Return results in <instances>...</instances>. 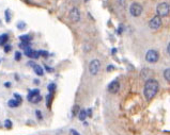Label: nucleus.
Segmentation results:
<instances>
[{
    "label": "nucleus",
    "instance_id": "f257e3e1",
    "mask_svg": "<svg viewBox=\"0 0 170 135\" xmlns=\"http://www.w3.org/2000/svg\"><path fill=\"white\" fill-rule=\"evenodd\" d=\"M158 88H159V84L155 79H149L146 82L143 88V95L146 100H152L155 95L157 94Z\"/></svg>",
    "mask_w": 170,
    "mask_h": 135
},
{
    "label": "nucleus",
    "instance_id": "f03ea898",
    "mask_svg": "<svg viewBox=\"0 0 170 135\" xmlns=\"http://www.w3.org/2000/svg\"><path fill=\"white\" fill-rule=\"evenodd\" d=\"M169 11H170V7L167 2H162L157 5L156 8V13H157L158 17H167L169 15Z\"/></svg>",
    "mask_w": 170,
    "mask_h": 135
},
{
    "label": "nucleus",
    "instance_id": "7ed1b4c3",
    "mask_svg": "<svg viewBox=\"0 0 170 135\" xmlns=\"http://www.w3.org/2000/svg\"><path fill=\"white\" fill-rule=\"evenodd\" d=\"M27 99L32 103H39L42 100V97L40 96V91L39 89H32V91H30L28 96H27Z\"/></svg>",
    "mask_w": 170,
    "mask_h": 135
},
{
    "label": "nucleus",
    "instance_id": "20e7f679",
    "mask_svg": "<svg viewBox=\"0 0 170 135\" xmlns=\"http://www.w3.org/2000/svg\"><path fill=\"white\" fill-rule=\"evenodd\" d=\"M158 58H159V54H158V52L156 50L151 49V50H149L146 53V60L149 63H156L158 61Z\"/></svg>",
    "mask_w": 170,
    "mask_h": 135
},
{
    "label": "nucleus",
    "instance_id": "39448f33",
    "mask_svg": "<svg viewBox=\"0 0 170 135\" xmlns=\"http://www.w3.org/2000/svg\"><path fill=\"white\" fill-rule=\"evenodd\" d=\"M130 13H131V15L134 16V17L140 16L141 13H142V5L139 4V3H137V2H134L130 7Z\"/></svg>",
    "mask_w": 170,
    "mask_h": 135
},
{
    "label": "nucleus",
    "instance_id": "423d86ee",
    "mask_svg": "<svg viewBox=\"0 0 170 135\" xmlns=\"http://www.w3.org/2000/svg\"><path fill=\"white\" fill-rule=\"evenodd\" d=\"M99 68H101V62L96 58L91 61V63L89 64V71L92 76H95L99 72Z\"/></svg>",
    "mask_w": 170,
    "mask_h": 135
},
{
    "label": "nucleus",
    "instance_id": "0eeeda50",
    "mask_svg": "<svg viewBox=\"0 0 170 135\" xmlns=\"http://www.w3.org/2000/svg\"><path fill=\"white\" fill-rule=\"evenodd\" d=\"M149 27H150V29H152V30H157V29H159L162 27V18L161 17H158L157 15L154 16L153 18L150 20Z\"/></svg>",
    "mask_w": 170,
    "mask_h": 135
},
{
    "label": "nucleus",
    "instance_id": "6e6552de",
    "mask_svg": "<svg viewBox=\"0 0 170 135\" xmlns=\"http://www.w3.org/2000/svg\"><path fill=\"white\" fill-rule=\"evenodd\" d=\"M69 16L72 22H78V21L80 20V11H79L77 8H73V9L70 11Z\"/></svg>",
    "mask_w": 170,
    "mask_h": 135
},
{
    "label": "nucleus",
    "instance_id": "1a4fd4ad",
    "mask_svg": "<svg viewBox=\"0 0 170 135\" xmlns=\"http://www.w3.org/2000/svg\"><path fill=\"white\" fill-rule=\"evenodd\" d=\"M119 89H120V83L117 80L116 81H112L108 85V91L111 94H117L119 92Z\"/></svg>",
    "mask_w": 170,
    "mask_h": 135
},
{
    "label": "nucleus",
    "instance_id": "9d476101",
    "mask_svg": "<svg viewBox=\"0 0 170 135\" xmlns=\"http://www.w3.org/2000/svg\"><path fill=\"white\" fill-rule=\"evenodd\" d=\"M25 54H26L28 58H38L39 56H40V54H39V51L33 50V49H31L30 47H29V48L25 49Z\"/></svg>",
    "mask_w": 170,
    "mask_h": 135
},
{
    "label": "nucleus",
    "instance_id": "9b49d317",
    "mask_svg": "<svg viewBox=\"0 0 170 135\" xmlns=\"http://www.w3.org/2000/svg\"><path fill=\"white\" fill-rule=\"evenodd\" d=\"M9 40V36L8 34H1L0 35V46H5Z\"/></svg>",
    "mask_w": 170,
    "mask_h": 135
},
{
    "label": "nucleus",
    "instance_id": "f8f14e48",
    "mask_svg": "<svg viewBox=\"0 0 170 135\" xmlns=\"http://www.w3.org/2000/svg\"><path fill=\"white\" fill-rule=\"evenodd\" d=\"M33 69H34V72H36L38 76H42L43 74H44V70H43V68L41 67L40 65H34L33 66Z\"/></svg>",
    "mask_w": 170,
    "mask_h": 135
},
{
    "label": "nucleus",
    "instance_id": "ddd939ff",
    "mask_svg": "<svg viewBox=\"0 0 170 135\" xmlns=\"http://www.w3.org/2000/svg\"><path fill=\"white\" fill-rule=\"evenodd\" d=\"M78 118L81 121L85 120V119L87 118V111H86V110H80L79 113H78Z\"/></svg>",
    "mask_w": 170,
    "mask_h": 135
},
{
    "label": "nucleus",
    "instance_id": "4468645a",
    "mask_svg": "<svg viewBox=\"0 0 170 135\" xmlns=\"http://www.w3.org/2000/svg\"><path fill=\"white\" fill-rule=\"evenodd\" d=\"M19 104H20V102H18V101L15 100V99H11V100H9V102H8V105H9L10 107H17Z\"/></svg>",
    "mask_w": 170,
    "mask_h": 135
},
{
    "label": "nucleus",
    "instance_id": "2eb2a0df",
    "mask_svg": "<svg viewBox=\"0 0 170 135\" xmlns=\"http://www.w3.org/2000/svg\"><path fill=\"white\" fill-rule=\"evenodd\" d=\"M19 40H20L21 42L30 43V40H31V36H30V35H21V36H19Z\"/></svg>",
    "mask_w": 170,
    "mask_h": 135
},
{
    "label": "nucleus",
    "instance_id": "dca6fc26",
    "mask_svg": "<svg viewBox=\"0 0 170 135\" xmlns=\"http://www.w3.org/2000/svg\"><path fill=\"white\" fill-rule=\"evenodd\" d=\"M164 77H165L166 81L170 82V69L169 68H167V69L164 70Z\"/></svg>",
    "mask_w": 170,
    "mask_h": 135
},
{
    "label": "nucleus",
    "instance_id": "f3484780",
    "mask_svg": "<svg viewBox=\"0 0 170 135\" xmlns=\"http://www.w3.org/2000/svg\"><path fill=\"white\" fill-rule=\"evenodd\" d=\"M12 126H13V124H12V121L10 120V119H5V127L7 129H12Z\"/></svg>",
    "mask_w": 170,
    "mask_h": 135
},
{
    "label": "nucleus",
    "instance_id": "a211bd4d",
    "mask_svg": "<svg viewBox=\"0 0 170 135\" xmlns=\"http://www.w3.org/2000/svg\"><path fill=\"white\" fill-rule=\"evenodd\" d=\"M5 21H7V22H10V20H11V14H10V10H5Z\"/></svg>",
    "mask_w": 170,
    "mask_h": 135
},
{
    "label": "nucleus",
    "instance_id": "6ab92c4d",
    "mask_svg": "<svg viewBox=\"0 0 170 135\" xmlns=\"http://www.w3.org/2000/svg\"><path fill=\"white\" fill-rule=\"evenodd\" d=\"M55 89H56V84H55V83H50L49 85H48V91L52 93V92H54Z\"/></svg>",
    "mask_w": 170,
    "mask_h": 135
},
{
    "label": "nucleus",
    "instance_id": "aec40b11",
    "mask_svg": "<svg viewBox=\"0 0 170 135\" xmlns=\"http://www.w3.org/2000/svg\"><path fill=\"white\" fill-rule=\"evenodd\" d=\"M52 94H49V95L46 97V100H47V106H50V101H52Z\"/></svg>",
    "mask_w": 170,
    "mask_h": 135
},
{
    "label": "nucleus",
    "instance_id": "412c9836",
    "mask_svg": "<svg viewBox=\"0 0 170 135\" xmlns=\"http://www.w3.org/2000/svg\"><path fill=\"white\" fill-rule=\"evenodd\" d=\"M25 26H26V23L23 22V21H20V22L17 23V28L20 29V30H23V29H25Z\"/></svg>",
    "mask_w": 170,
    "mask_h": 135
},
{
    "label": "nucleus",
    "instance_id": "4be33fe9",
    "mask_svg": "<svg viewBox=\"0 0 170 135\" xmlns=\"http://www.w3.org/2000/svg\"><path fill=\"white\" fill-rule=\"evenodd\" d=\"M20 58H21V53L19 51H16V52H15V60L19 61Z\"/></svg>",
    "mask_w": 170,
    "mask_h": 135
},
{
    "label": "nucleus",
    "instance_id": "5701e85b",
    "mask_svg": "<svg viewBox=\"0 0 170 135\" xmlns=\"http://www.w3.org/2000/svg\"><path fill=\"white\" fill-rule=\"evenodd\" d=\"M39 54L42 56H48V52L45 51V50H40V51H39Z\"/></svg>",
    "mask_w": 170,
    "mask_h": 135
},
{
    "label": "nucleus",
    "instance_id": "b1692460",
    "mask_svg": "<svg viewBox=\"0 0 170 135\" xmlns=\"http://www.w3.org/2000/svg\"><path fill=\"white\" fill-rule=\"evenodd\" d=\"M11 50H12V47L10 46V45H5V52H10L11 51Z\"/></svg>",
    "mask_w": 170,
    "mask_h": 135
},
{
    "label": "nucleus",
    "instance_id": "393cba45",
    "mask_svg": "<svg viewBox=\"0 0 170 135\" xmlns=\"http://www.w3.org/2000/svg\"><path fill=\"white\" fill-rule=\"evenodd\" d=\"M14 98H15V100H17L18 102H21V100H23V99H21V97L18 95V94H14Z\"/></svg>",
    "mask_w": 170,
    "mask_h": 135
},
{
    "label": "nucleus",
    "instance_id": "a878e982",
    "mask_svg": "<svg viewBox=\"0 0 170 135\" xmlns=\"http://www.w3.org/2000/svg\"><path fill=\"white\" fill-rule=\"evenodd\" d=\"M77 110H79V107L77 106V105H75L74 106V109H73V115H76V114H78L79 112H77Z\"/></svg>",
    "mask_w": 170,
    "mask_h": 135
},
{
    "label": "nucleus",
    "instance_id": "bb28decb",
    "mask_svg": "<svg viewBox=\"0 0 170 135\" xmlns=\"http://www.w3.org/2000/svg\"><path fill=\"white\" fill-rule=\"evenodd\" d=\"M36 116L39 117V119H42V115H41L40 110H36Z\"/></svg>",
    "mask_w": 170,
    "mask_h": 135
},
{
    "label": "nucleus",
    "instance_id": "cd10ccee",
    "mask_svg": "<svg viewBox=\"0 0 170 135\" xmlns=\"http://www.w3.org/2000/svg\"><path fill=\"white\" fill-rule=\"evenodd\" d=\"M70 132H71L72 135H80L79 133L77 132V131H76V130H73V129H72V130H70Z\"/></svg>",
    "mask_w": 170,
    "mask_h": 135
},
{
    "label": "nucleus",
    "instance_id": "c85d7f7f",
    "mask_svg": "<svg viewBox=\"0 0 170 135\" xmlns=\"http://www.w3.org/2000/svg\"><path fill=\"white\" fill-rule=\"evenodd\" d=\"M44 67H45V69L47 70V71H48V72H50V71H52V68H50V67H49V66H46V65H45V66H44Z\"/></svg>",
    "mask_w": 170,
    "mask_h": 135
},
{
    "label": "nucleus",
    "instance_id": "c756f323",
    "mask_svg": "<svg viewBox=\"0 0 170 135\" xmlns=\"http://www.w3.org/2000/svg\"><path fill=\"white\" fill-rule=\"evenodd\" d=\"M5 87H10V86H11V83H10V82H5Z\"/></svg>",
    "mask_w": 170,
    "mask_h": 135
},
{
    "label": "nucleus",
    "instance_id": "7c9ffc66",
    "mask_svg": "<svg viewBox=\"0 0 170 135\" xmlns=\"http://www.w3.org/2000/svg\"><path fill=\"white\" fill-rule=\"evenodd\" d=\"M91 111H92L91 109L88 110V115H89V116H91V114H92V112H91Z\"/></svg>",
    "mask_w": 170,
    "mask_h": 135
},
{
    "label": "nucleus",
    "instance_id": "2f4dec72",
    "mask_svg": "<svg viewBox=\"0 0 170 135\" xmlns=\"http://www.w3.org/2000/svg\"><path fill=\"white\" fill-rule=\"evenodd\" d=\"M113 68H115V67H113V66L109 65V66H108V69H107V70H108V71H110V70H111V69H113Z\"/></svg>",
    "mask_w": 170,
    "mask_h": 135
},
{
    "label": "nucleus",
    "instance_id": "473e14b6",
    "mask_svg": "<svg viewBox=\"0 0 170 135\" xmlns=\"http://www.w3.org/2000/svg\"><path fill=\"white\" fill-rule=\"evenodd\" d=\"M28 65H29V66H34V65H36V64L33 63V62H29V63H28Z\"/></svg>",
    "mask_w": 170,
    "mask_h": 135
},
{
    "label": "nucleus",
    "instance_id": "72a5a7b5",
    "mask_svg": "<svg viewBox=\"0 0 170 135\" xmlns=\"http://www.w3.org/2000/svg\"><path fill=\"white\" fill-rule=\"evenodd\" d=\"M167 53L168 54L170 53V47H169V45H168V47H167Z\"/></svg>",
    "mask_w": 170,
    "mask_h": 135
}]
</instances>
